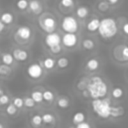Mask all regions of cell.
<instances>
[{"label": "cell", "mask_w": 128, "mask_h": 128, "mask_svg": "<svg viewBox=\"0 0 128 128\" xmlns=\"http://www.w3.org/2000/svg\"><path fill=\"white\" fill-rule=\"evenodd\" d=\"M111 96L114 98V99H121L123 96H124V90L117 86V87H114L111 91Z\"/></svg>", "instance_id": "484cf974"}, {"label": "cell", "mask_w": 128, "mask_h": 128, "mask_svg": "<svg viewBox=\"0 0 128 128\" xmlns=\"http://www.w3.org/2000/svg\"><path fill=\"white\" fill-rule=\"evenodd\" d=\"M5 112H6L9 116H14V115L17 114L18 109H17V108L14 106V104L11 102V103H9V104L6 106V108H5Z\"/></svg>", "instance_id": "1f68e13d"}, {"label": "cell", "mask_w": 128, "mask_h": 128, "mask_svg": "<svg viewBox=\"0 0 128 128\" xmlns=\"http://www.w3.org/2000/svg\"><path fill=\"white\" fill-rule=\"evenodd\" d=\"M88 81H89V78H85V77L81 78V79L79 80V82L77 83V85H76L77 89H78V90H80V91H83V90H85V89L87 88V85H88Z\"/></svg>", "instance_id": "d6a6232c"}, {"label": "cell", "mask_w": 128, "mask_h": 128, "mask_svg": "<svg viewBox=\"0 0 128 128\" xmlns=\"http://www.w3.org/2000/svg\"><path fill=\"white\" fill-rule=\"evenodd\" d=\"M28 5H29L28 0H17L15 3V6L19 11H26L28 9Z\"/></svg>", "instance_id": "83f0119b"}, {"label": "cell", "mask_w": 128, "mask_h": 128, "mask_svg": "<svg viewBox=\"0 0 128 128\" xmlns=\"http://www.w3.org/2000/svg\"><path fill=\"white\" fill-rule=\"evenodd\" d=\"M12 73V68L4 64H0V76H9Z\"/></svg>", "instance_id": "836d02e7"}, {"label": "cell", "mask_w": 128, "mask_h": 128, "mask_svg": "<svg viewBox=\"0 0 128 128\" xmlns=\"http://www.w3.org/2000/svg\"><path fill=\"white\" fill-rule=\"evenodd\" d=\"M127 75H128V71H127Z\"/></svg>", "instance_id": "c3c4849f"}, {"label": "cell", "mask_w": 128, "mask_h": 128, "mask_svg": "<svg viewBox=\"0 0 128 128\" xmlns=\"http://www.w3.org/2000/svg\"><path fill=\"white\" fill-rule=\"evenodd\" d=\"M86 120V114L83 111H77L72 115V123L74 125L80 124Z\"/></svg>", "instance_id": "d6986e66"}, {"label": "cell", "mask_w": 128, "mask_h": 128, "mask_svg": "<svg viewBox=\"0 0 128 128\" xmlns=\"http://www.w3.org/2000/svg\"><path fill=\"white\" fill-rule=\"evenodd\" d=\"M127 46H128V41H127Z\"/></svg>", "instance_id": "bcb514c9"}, {"label": "cell", "mask_w": 128, "mask_h": 128, "mask_svg": "<svg viewBox=\"0 0 128 128\" xmlns=\"http://www.w3.org/2000/svg\"><path fill=\"white\" fill-rule=\"evenodd\" d=\"M99 66H100V62H99V60L97 58H90V59L87 60V62L85 64L86 70L91 71V72L98 70Z\"/></svg>", "instance_id": "9a60e30c"}, {"label": "cell", "mask_w": 128, "mask_h": 128, "mask_svg": "<svg viewBox=\"0 0 128 128\" xmlns=\"http://www.w3.org/2000/svg\"><path fill=\"white\" fill-rule=\"evenodd\" d=\"M1 62H2V64L11 67L14 64V62H15V60H14V58L12 56V53H9V52L2 53V55H1Z\"/></svg>", "instance_id": "ac0fdd59"}, {"label": "cell", "mask_w": 128, "mask_h": 128, "mask_svg": "<svg viewBox=\"0 0 128 128\" xmlns=\"http://www.w3.org/2000/svg\"><path fill=\"white\" fill-rule=\"evenodd\" d=\"M81 93H82V96H83V97H85V98H88V97H90V96H89V93H88V91H87L86 89H85V90H83Z\"/></svg>", "instance_id": "b9f144b4"}, {"label": "cell", "mask_w": 128, "mask_h": 128, "mask_svg": "<svg viewBox=\"0 0 128 128\" xmlns=\"http://www.w3.org/2000/svg\"><path fill=\"white\" fill-rule=\"evenodd\" d=\"M33 36V31L28 25H20L17 27L14 33V38L17 42H28Z\"/></svg>", "instance_id": "8992f818"}, {"label": "cell", "mask_w": 128, "mask_h": 128, "mask_svg": "<svg viewBox=\"0 0 128 128\" xmlns=\"http://www.w3.org/2000/svg\"><path fill=\"white\" fill-rule=\"evenodd\" d=\"M12 56L14 58L15 61L17 62H24L26 60H28L29 58V53L27 50L20 48V47H16L12 50Z\"/></svg>", "instance_id": "30bf717a"}, {"label": "cell", "mask_w": 128, "mask_h": 128, "mask_svg": "<svg viewBox=\"0 0 128 128\" xmlns=\"http://www.w3.org/2000/svg\"><path fill=\"white\" fill-rule=\"evenodd\" d=\"M31 124L34 126V127H40L43 123L42 121V116L40 114H35L31 117V120H30Z\"/></svg>", "instance_id": "f546056e"}, {"label": "cell", "mask_w": 128, "mask_h": 128, "mask_svg": "<svg viewBox=\"0 0 128 128\" xmlns=\"http://www.w3.org/2000/svg\"><path fill=\"white\" fill-rule=\"evenodd\" d=\"M10 103V97L6 94H3L0 96V106L2 105H8Z\"/></svg>", "instance_id": "74e56055"}, {"label": "cell", "mask_w": 128, "mask_h": 128, "mask_svg": "<svg viewBox=\"0 0 128 128\" xmlns=\"http://www.w3.org/2000/svg\"><path fill=\"white\" fill-rule=\"evenodd\" d=\"M99 25H100V19L97 18V17H94V18H91L87 24H86V30L88 32H91V33H94L96 31H98V28H99Z\"/></svg>", "instance_id": "7c38bea8"}, {"label": "cell", "mask_w": 128, "mask_h": 128, "mask_svg": "<svg viewBox=\"0 0 128 128\" xmlns=\"http://www.w3.org/2000/svg\"><path fill=\"white\" fill-rule=\"evenodd\" d=\"M118 32L117 22L112 17H104L100 20L98 33L103 39H111Z\"/></svg>", "instance_id": "7a4b0ae2"}, {"label": "cell", "mask_w": 128, "mask_h": 128, "mask_svg": "<svg viewBox=\"0 0 128 128\" xmlns=\"http://www.w3.org/2000/svg\"><path fill=\"white\" fill-rule=\"evenodd\" d=\"M23 101H24V106L27 108H33L35 106V102L32 100V98L30 96H24Z\"/></svg>", "instance_id": "8d00e7d4"}, {"label": "cell", "mask_w": 128, "mask_h": 128, "mask_svg": "<svg viewBox=\"0 0 128 128\" xmlns=\"http://www.w3.org/2000/svg\"><path fill=\"white\" fill-rule=\"evenodd\" d=\"M109 8H110V4L106 0H101L97 3V9H98V11H100L102 13L107 12L109 10Z\"/></svg>", "instance_id": "4316f807"}, {"label": "cell", "mask_w": 128, "mask_h": 128, "mask_svg": "<svg viewBox=\"0 0 128 128\" xmlns=\"http://www.w3.org/2000/svg\"><path fill=\"white\" fill-rule=\"evenodd\" d=\"M122 31L124 32V34L128 35V22H126L125 24H123V26H122Z\"/></svg>", "instance_id": "ab89813d"}, {"label": "cell", "mask_w": 128, "mask_h": 128, "mask_svg": "<svg viewBox=\"0 0 128 128\" xmlns=\"http://www.w3.org/2000/svg\"><path fill=\"white\" fill-rule=\"evenodd\" d=\"M59 5L65 9H71L75 6V0H60Z\"/></svg>", "instance_id": "4dcf8cb0"}, {"label": "cell", "mask_w": 128, "mask_h": 128, "mask_svg": "<svg viewBox=\"0 0 128 128\" xmlns=\"http://www.w3.org/2000/svg\"><path fill=\"white\" fill-rule=\"evenodd\" d=\"M28 9L33 15H40L43 11V4L40 0H29Z\"/></svg>", "instance_id": "8fae6325"}, {"label": "cell", "mask_w": 128, "mask_h": 128, "mask_svg": "<svg viewBox=\"0 0 128 128\" xmlns=\"http://www.w3.org/2000/svg\"><path fill=\"white\" fill-rule=\"evenodd\" d=\"M125 113V109L122 106H111V111H110V117L113 118H118L123 116Z\"/></svg>", "instance_id": "44dd1931"}, {"label": "cell", "mask_w": 128, "mask_h": 128, "mask_svg": "<svg viewBox=\"0 0 128 128\" xmlns=\"http://www.w3.org/2000/svg\"><path fill=\"white\" fill-rule=\"evenodd\" d=\"M89 13H90L89 8L86 7V6H83V5L78 6V7L76 8V10H75V15H76V17H77L78 19H81V20L86 19V18L89 16Z\"/></svg>", "instance_id": "5bb4252c"}, {"label": "cell", "mask_w": 128, "mask_h": 128, "mask_svg": "<svg viewBox=\"0 0 128 128\" xmlns=\"http://www.w3.org/2000/svg\"><path fill=\"white\" fill-rule=\"evenodd\" d=\"M44 74V69L39 62H32L26 68V75L31 80H38Z\"/></svg>", "instance_id": "52a82bcc"}, {"label": "cell", "mask_w": 128, "mask_h": 128, "mask_svg": "<svg viewBox=\"0 0 128 128\" xmlns=\"http://www.w3.org/2000/svg\"><path fill=\"white\" fill-rule=\"evenodd\" d=\"M86 90L88 91L90 98L101 99L106 97L108 93V86L100 76H92L89 78Z\"/></svg>", "instance_id": "6da1fadb"}, {"label": "cell", "mask_w": 128, "mask_h": 128, "mask_svg": "<svg viewBox=\"0 0 128 128\" xmlns=\"http://www.w3.org/2000/svg\"><path fill=\"white\" fill-rule=\"evenodd\" d=\"M62 49H63L62 44H59V45L53 46V47H51V48H48L49 52H50L51 54H53V55H58V54H60V53L62 52Z\"/></svg>", "instance_id": "d590c367"}, {"label": "cell", "mask_w": 128, "mask_h": 128, "mask_svg": "<svg viewBox=\"0 0 128 128\" xmlns=\"http://www.w3.org/2000/svg\"><path fill=\"white\" fill-rule=\"evenodd\" d=\"M38 24L40 28L46 33H51L56 31L57 21L51 14H42L38 19Z\"/></svg>", "instance_id": "277c9868"}, {"label": "cell", "mask_w": 128, "mask_h": 128, "mask_svg": "<svg viewBox=\"0 0 128 128\" xmlns=\"http://www.w3.org/2000/svg\"><path fill=\"white\" fill-rule=\"evenodd\" d=\"M75 128H92V126H91V124L89 122L84 121V122H82L80 124L75 125Z\"/></svg>", "instance_id": "f35d334b"}, {"label": "cell", "mask_w": 128, "mask_h": 128, "mask_svg": "<svg viewBox=\"0 0 128 128\" xmlns=\"http://www.w3.org/2000/svg\"><path fill=\"white\" fill-rule=\"evenodd\" d=\"M44 44L48 48H51L53 46L61 44V35L57 31H54V32H51V33H47L45 38H44Z\"/></svg>", "instance_id": "9c48e42d"}, {"label": "cell", "mask_w": 128, "mask_h": 128, "mask_svg": "<svg viewBox=\"0 0 128 128\" xmlns=\"http://www.w3.org/2000/svg\"><path fill=\"white\" fill-rule=\"evenodd\" d=\"M56 105L60 109H68L70 106V99L67 96H59L56 101Z\"/></svg>", "instance_id": "2e32d148"}, {"label": "cell", "mask_w": 128, "mask_h": 128, "mask_svg": "<svg viewBox=\"0 0 128 128\" xmlns=\"http://www.w3.org/2000/svg\"><path fill=\"white\" fill-rule=\"evenodd\" d=\"M42 95H43V101L47 103H52L55 99V94L51 90H48V89L42 91Z\"/></svg>", "instance_id": "cb8c5ba5"}, {"label": "cell", "mask_w": 128, "mask_h": 128, "mask_svg": "<svg viewBox=\"0 0 128 128\" xmlns=\"http://www.w3.org/2000/svg\"><path fill=\"white\" fill-rule=\"evenodd\" d=\"M3 94H4V90L0 87V96H1V95H3Z\"/></svg>", "instance_id": "ee69618b"}, {"label": "cell", "mask_w": 128, "mask_h": 128, "mask_svg": "<svg viewBox=\"0 0 128 128\" xmlns=\"http://www.w3.org/2000/svg\"><path fill=\"white\" fill-rule=\"evenodd\" d=\"M0 128H5V127H4V124H3L2 122H0Z\"/></svg>", "instance_id": "f6af8a7d"}, {"label": "cell", "mask_w": 128, "mask_h": 128, "mask_svg": "<svg viewBox=\"0 0 128 128\" xmlns=\"http://www.w3.org/2000/svg\"><path fill=\"white\" fill-rule=\"evenodd\" d=\"M30 97L35 102V104H39V103H42L43 102V95H42V92L41 91H38V90L32 91Z\"/></svg>", "instance_id": "d4e9b609"}, {"label": "cell", "mask_w": 128, "mask_h": 128, "mask_svg": "<svg viewBox=\"0 0 128 128\" xmlns=\"http://www.w3.org/2000/svg\"><path fill=\"white\" fill-rule=\"evenodd\" d=\"M5 26H6V25L0 21V34L4 32V30H5Z\"/></svg>", "instance_id": "60d3db41"}, {"label": "cell", "mask_w": 128, "mask_h": 128, "mask_svg": "<svg viewBox=\"0 0 128 128\" xmlns=\"http://www.w3.org/2000/svg\"><path fill=\"white\" fill-rule=\"evenodd\" d=\"M0 62H1V57H0Z\"/></svg>", "instance_id": "7dc6e473"}, {"label": "cell", "mask_w": 128, "mask_h": 128, "mask_svg": "<svg viewBox=\"0 0 128 128\" xmlns=\"http://www.w3.org/2000/svg\"><path fill=\"white\" fill-rule=\"evenodd\" d=\"M12 103L14 104V106H15L17 109H21V108L24 106L23 98H22V97H19V96L14 97V98H13V100H12Z\"/></svg>", "instance_id": "e575fe53"}, {"label": "cell", "mask_w": 128, "mask_h": 128, "mask_svg": "<svg viewBox=\"0 0 128 128\" xmlns=\"http://www.w3.org/2000/svg\"><path fill=\"white\" fill-rule=\"evenodd\" d=\"M41 116H42V121H43L44 124H52L55 121V117L52 113L46 112V113L42 114Z\"/></svg>", "instance_id": "f1b7e54d"}, {"label": "cell", "mask_w": 128, "mask_h": 128, "mask_svg": "<svg viewBox=\"0 0 128 128\" xmlns=\"http://www.w3.org/2000/svg\"><path fill=\"white\" fill-rule=\"evenodd\" d=\"M15 20V16L11 12H3L0 15V21L5 25H11Z\"/></svg>", "instance_id": "e0dca14e"}, {"label": "cell", "mask_w": 128, "mask_h": 128, "mask_svg": "<svg viewBox=\"0 0 128 128\" xmlns=\"http://www.w3.org/2000/svg\"><path fill=\"white\" fill-rule=\"evenodd\" d=\"M78 36L76 33H64L61 36V44L67 49H73L78 44Z\"/></svg>", "instance_id": "ba28073f"}, {"label": "cell", "mask_w": 128, "mask_h": 128, "mask_svg": "<svg viewBox=\"0 0 128 128\" xmlns=\"http://www.w3.org/2000/svg\"><path fill=\"white\" fill-rule=\"evenodd\" d=\"M111 103L107 98L93 99L91 101V107L93 112L101 119H108L110 117Z\"/></svg>", "instance_id": "3957f363"}, {"label": "cell", "mask_w": 128, "mask_h": 128, "mask_svg": "<svg viewBox=\"0 0 128 128\" xmlns=\"http://www.w3.org/2000/svg\"><path fill=\"white\" fill-rule=\"evenodd\" d=\"M60 25L65 33H76L79 30V22L73 15H65L61 19Z\"/></svg>", "instance_id": "5b68a950"}, {"label": "cell", "mask_w": 128, "mask_h": 128, "mask_svg": "<svg viewBox=\"0 0 128 128\" xmlns=\"http://www.w3.org/2000/svg\"><path fill=\"white\" fill-rule=\"evenodd\" d=\"M43 67V69L45 70H48V71H51L53 70L55 67H56V60L53 58V57H50V56H47L45 57L42 62L40 63Z\"/></svg>", "instance_id": "4fadbf2b"}, {"label": "cell", "mask_w": 128, "mask_h": 128, "mask_svg": "<svg viewBox=\"0 0 128 128\" xmlns=\"http://www.w3.org/2000/svg\"><path fill=\"white\" fill-rule=\"evenodd\" d=\"M117 49L119 50V57L117 59L121 61H128V46L127 45L118 46Z\"/></svg>", "instance_id": "603a6c76"}, {"label": "cell", "mask_w": 128, "mask_h": 128, "mask_svg": "<svg viewBox=\"0 0 128 128\" xmlns=\"http://www.w3.org/2000/svg\"><path fill=\"white\" fill-rule=\"evenodd\" d=\"M81 46L83 49L87 50V51H91L95 48L96 44H95V41L91 38H84L82 41H81Z\"/></svg>", "instance_id": "7402d4cb"}, {"label": "cell", "mask_w": 128, "mask_h": 128, "mask_svg": "<svg viewBox=\"0 0 128 128\" xmlns=\"http://www.w3.org/2000/svg\"><path fill=\"white\" fill-rule=\"evenodd\" d=\"M70 65V60L67 56H60L56 59V66L59 69H66Z\"/></svg>", "instance_id": "ffe728a7"}, {"label": "cell", "mask_w": 128, "mask_h": 128, "mask_svg": "<svg viewBox=\"0 0 128 128\" xmlns=\"http://www.w3.org/2000/svg\"><path fill=\"white\" fill-rule=\"evenodd\" d=\"M110 5H114V4H117L119 2V0H106Z\"/></svg>", "instance_id": "7bdbcfd3"}]
</instances>
